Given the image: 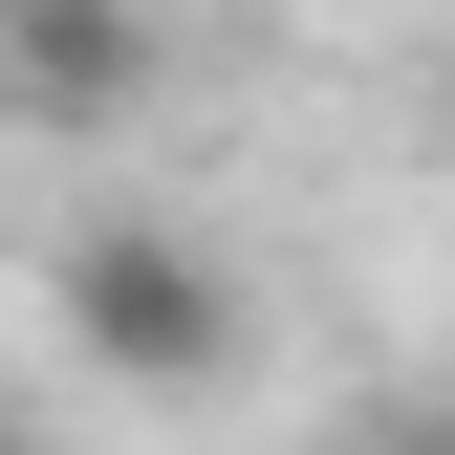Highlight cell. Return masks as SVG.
Instances as JSON below:
<instances>
[{
    "mask_svg": "<svg viewBox=\"0 0 455 455\" xmlns=\"http://www.w3.org/2000/svg\"><path fill=\"white\" fill-rule=\"evenodd\" d=\"M66 347L108 390H239L260 304H239V260H217L196 217H87L66 239Z\"/></svg>",
    "mask_w": 455,
    "mask_h": 455,
    "instance_id": "1",
    "label": "cell"
},
{
    "mask_svg": "<svg viewBox=\"0 0 455 455\" xmlns=\"http://www.w3.org/2000/svg\"><path fill=\"white\" fill-rule=\"evenodd\" d=\"M0 108L22 131H131L152 108V22L131 0H0Z\"/></svg>",
    "mask_w": 455,
    "mask_h": 455,
    "instance_id": "2",
    "label": "cell"
}]
</instances>
